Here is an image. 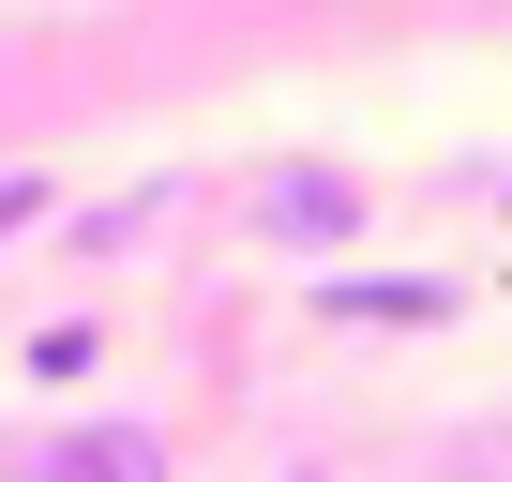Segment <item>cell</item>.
Wrapping results in <instances>:
<instances>
[{"label":"cell","mask_w":512,"mask_h":482,"mask_svg":"<svg viewBox=\"0 0 512 482\" xmlns=\"http://www.w3.org/2000/svg\"><path fill=\"white\" fill-rule=\"evenodd\" d=\"M256 226L272 241H362V181L347 166H272L256 181Z\"/></svg>","instance_id":"6da1fadb"},{"label":"cell","mask_w":512,"mask_h":482,"mask_svg":"<svg viewBox=\"0 0 512 482\" xmlns=\"http://www.w3.org/2000/svg\"><path fill=\"white\" fill-rule=\"evenodd\" d=\"M16 482H166V437H151V422H76V437H46Z\"/></svg>","instance_id":"7a4b0ae2"},{"label":"cell","mask_w":512,"mask_h":482,"mask_svg":"<svg viewBox=\"0 0 512 482\" xmlns=\"http://www.w3.org/2000/svg\"><path fill=\"white\" fill-rule=\"evenodd\" d=\"M317 317H392V332H437V317H452V287H437V272H332V287H317Z\"/></svg>","instance_id":"3957f363"},{"label":"cell","mask_w":512,"mask_h":482,"mask_svg":"<svg viewBox=\"0 0 512 482\" xmlns=\"http://www.w3.org/2000/svg\"><path fill=\"white\" fill-rule=\"evenodd\" d=\"M31 211H46V181H31V166H16V181H0V226H31Z\"/></svg>","instance_id":"277c9868"}]
</instances>
